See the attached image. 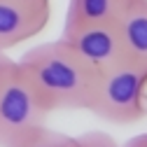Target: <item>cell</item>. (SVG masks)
<instances>
[{
  "mask_svg": "<svg viewBox=\"0 0 147 147\" xmlns=\"http://www.w3.org/2000/svg\"><path fill=\"white\" fill-rule=\"evenodd\" d=\"M40 103L54 110H89L100 72L84 63L61 38L30 47L16 61Z\"/></svg>",
  "mask_w": 147,
  "mask_h": 147,
  "instance_id": "obj_1",
  "label": "cell"
},
{
  "mask_svg": "<svg viewBox=\"0 0 147 147\" xmlns=\"http://www.w3.org/2000/svg\"><path fill=\"white\" fill-rule=\"evenodd\" d=\"M89 110L110 124H136L147 117V61L126 59L100 72Z\"/></svg>",
  "mask_w": 147,
  "mask_h": 147,
  "instance_id": "obj_2",
  "label": "cell"
},
{
  "mask_svg": "<svg viewBox=\"0 0 147 147\" xmlns=\"http://www.w3.org/2000/svg\"><path fill=\"white\" fill-rule=\"evenodd\" d=\"M49 115L28 80L14 65L0 86V147H21L38 138L47 128Z\"/></svg>",
  "mask_w": 147,
  "mask_h": 147,
  "instance_id": "obj_3",
  "label": "cell"
},
{
  "mask_svg": "<svg viewBox=\"0 0 147 147\" xmlns=\"http://www.w3.org/2000/svg\"><path fill=\"white\" fill-rule=\"evenodd\" d=\"M61 40L84 63H89L98 72H105L128 59L115 24H91V26L63 28Z\"/></svg>",
  "mask_w": 147,
  "mask_h": 147,
  "instance_id": "obj_4",
  "label": "cell"
},
{
  "mask_svg": "<svg viewBox=\"0 0 147 147\" xmlns=\"http://www.w3.org/2000/svg\"><path fill=\"white\" fill-rule=\"evenodd\" d=\"M49 7H30L16 0H0V51L19 47L40 35L49 24Z\"/></svg>",
  "mask_w": 147,
  "mask_h": 147,
  "instance_id": "obj_5",
  "label": "cell"
},
{
  "mask_svg": "<svg viewBox=\"0 0 147 147\" xmlns=\"http://www.w3.org/2000/svg\"><path fill=\"white\" fill-rule=\"evenodd\" d=\"M115 26L128 59L147 61V0H124Z\"/></svg>",
  "mask_w": 147,
  "mask_h": 147,
  "instance_id": "obj_6",
  "label": "cell"
},
{
  "mask_svg": "<svg viewBox=\"0 0 147 147\" xmlns=\"http://www.w3.org/2000/svg\"><path fill=\"white\" fill-rule=\"evenodd\" d=\"M124 0H70L65 26H91V24H115Z\"/></svg>",
  "mask_w": 147,
  "mask_h": 147,
  "instance_id": "obj_7",
  "label": "cell"
},
{
  "mask_svg": "<svg viewBox=\"0 0 147 147\" xmlns=\"http://www.w3.org/2000/svg\"><path fill=\"white\" fill-rule=\"evenodd\" d=\"M70 147H121V145L105 131H89L82 136H72Z\"/></svg>",
  "mask_w": 147,
  "mask_h": 147,
  "instance_id": "obj_8",
  "label": "cell"
},
{
  "mask_svg": "<svg viewBox=\"0 0 147 147\" xmlns=\"http://www.w3.org/2000/svg\"><path fill=\"white\" fill-rule=\"evenodd\" d=\"M72 142V136H65V133H59V131H51V128H45V131L33 138L30 142L21 145V147H70Z\"/></svg>",
  "mask_w": 147,
  "mask_h": 147,
  "instance_id": "obj_9",
  "label": "cell"
},
{
  "mask_svg": "<svg viewBox=\"0 0 147 147\" xmlns=\"http://www.w3.org/2000/svg\"><path fill=\"white\" fill-rule=\"evenodd\" d=\"M14 65H16V61H12L5 51H0V86H3V82L9 77V72L14 70Z\"/></svg>",
  "mask_w": 147,
  "mask_h": 147,
  "instance_id": "obj_10",
  "label": "cell"
},
{
  "mask_svg": "<svg viewBox=\"0 0 147 147\" xmlns=\"http://www.w3.org/2000/svg\"><path fill=\"white\" fill-rule=\"evenodd\" d=\"M121 147H147V133H142V136H136V138H131L126 145H121Z\"/></svg>",
  "mask_w": 147,
  "mask_h": 147,
  "instance_id": "obj_11",
  "label": "cell"
},
{
  "mask_svg": "<svg viewBox=\"0 0 147 147\" xmlns=\"http://www.w3.org/2000/svg\"><path fill=\"white\" fill-rule=\"evenodd\" d=\"M21 5H30V7H49V0H16Z\"/></svg>",
  "mask_w": 147,
  "mask_h": 147,
  "instance_id": "obj_12",
  "label": "cell"
}]
</instances>
